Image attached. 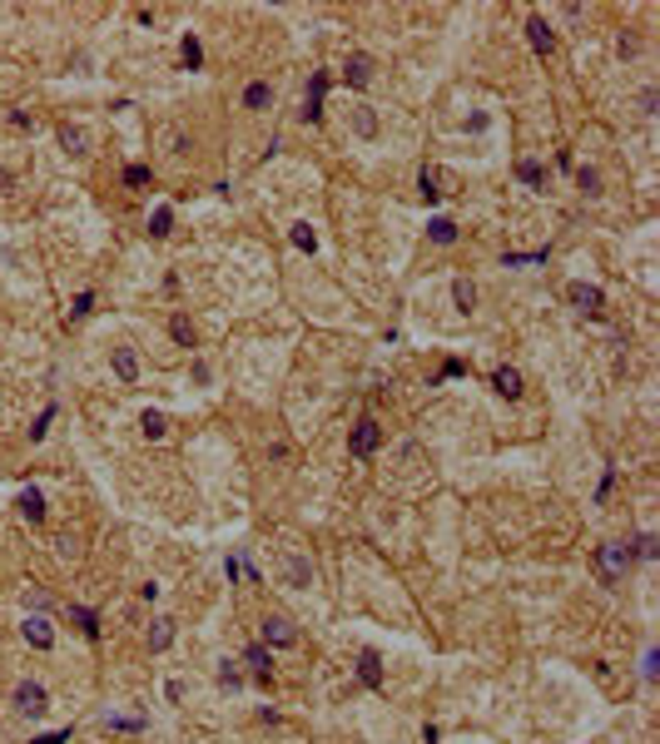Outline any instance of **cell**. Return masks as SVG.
I'll use <instances>...</instances> for the list:
<instances>
[{"instance_id": "cell-31", "label": "cell", "mask_w": 660, "mask_h": 744, "mask_svg": "<svg viewBox=\"0 0 660 744\" xmlns=\"http://www.w3.org/2000/svg\"><path fill=\"white\" fill-rule=\"evenodd\" d=\"M125 184H149V169H144V164H129V169H125Z\"/></svg>"}, {"instance_id": "cell-29", "label": "cell", "mask_w": 660, "mask_h": 744, "mask_svg": "<svg viewBox=\"0 0 660 744\" xmlns=\"http://www.w3.org/2000/svg\"><path fill=\"white\" fill-rule=\"evenodd\" d=\"M169 332H174V342L194 348V328H189V318H174V323H169Z\"/></svg>"}, {"instance_id": "cell-21", "label": "cell", "mask_w": 660, "mask_h": 744, "mask_svg": "<svg viewBox=\"0 0 660 744\" xmlns=\"http://www.w3.org/2000/svg\"><path fill=\"white\" fill-rule=\"evenodd\" d=\"M244 104H248V109H268V104H273V90H268V85H248V90H244Z\"/></svg>"}, {"instance_id": "cell-4", "label": "cell", "mask_w": 660, "mask_h": 744, "mask_svg": "<svg viewBox=\"0 0 660 744\" xmlns=\"http://www.w3.org/2000/svg\"><path fill=\"white\" fill-rule=\"evenodd\" d=\"M526 40H531V50H536V55H552V45H556L552 25H546L541 15H531V20H526Z\"/></svg>"}, {"instance_id": "cell-6", "label": "cell", "mask_w": 660, "mask_h": 744, "mask_svg": "<svg viewBox=\"0 0 660 744\" xmlns=\"http://www.w3.org/2000/svg\"><path fill=\"white\" fill-rule=\"evenodd\" d=\"M566 298H571L581 313H601V303H606V298H601V288H591V283H571Z\"/></svg>"}, {"instance_id": "cell-30", "label": "cell", "mask_w": 660, "mask_h": 744, "mask_svg": "<svg viewBox=\"0 0 660 744\" xmlns=\"http://www.w3.org/2000/svg\"><path fill=\"white\" fill-rule=\"evenodd\" d=\"M576 184H581L586 194H601V174H596V169H576Z\"/></svg>"}, {"instance_id": "cell-3", "label": "cell", "mask_w": 660, "mask_h": 744, "mask_svg": "<svg viewBox=\"0 0 660 744\" xmlns=\"http://www.w3.org/2000/svg\"><path fill=\"white\" fill-rule=\"evenodd\" d=\"M377 442H382V427H377L372 417H363V422L353 427V437H348L353 456H367V451H377Z\"/></svg>"}, {"instance_id": "cell-18", "label": "cell", "mask_w": 660, "mask_h": 744, "mask_svg": "<svg viewBox=\"0 0 660 744\" xmlns=\"http://www.w3.org/2000/svg\"><path fill=\"white\" fill-rule=\"evenodd\" d=\"M60 144H65L70 154H85V144H90V134H85L80 125H60Z\"/></svg>"}, {"instance_id": "cell-32", "label": "cell", "mask_w": 660, "mask_h": 744, "mask_svg": "<svg viewBox=\"0 0 660 744\" xmlns=\"http://www.w3.org/2000/svg\"><path fill=\"white\" fill-rule=\"evenodd\" d=\"M30 744H70V729H55V734H40V739H30Z\"/></svg>"}, {"instance_id": "cell-1", "label": "cell", "mask_w": 660, "mask_h": 744, "mask_svg": "<svg viewBox=\"0 0 660 744\" xmlns=\"http://www.w3.org/2000/svg\"><path fill=\"white\" fill-rule=\"evenodd\" d=\"M45 705H50L45 685H35V680H20V685H15V710H20V715H45Z\"/></svg>"}, {"instance_id": "cell-8", "label": "cell", "mask_w": 660, "mask_h": 744, "mask_svg": "<svg viewBox=\"0 0 660 744\" xmlns=\"http://www.w3.org/2000/svg\"><path fill=\"white\" fill-rule=\"evenodd\" d=\"M263 640H268V645H293L298 636H293V625H288L283 615H268V620H263Z\"/></svg>"}, {"instance_id": "cell-22", "label": "cell", "mask_w": 660, "mask_h": 744, "mask_svg": "<svg viewBox=\"0 0 660 744\" xmlns=\"http://www.w3.org/2000/svg\"><path fill=\"white\" fill-rule=\"evenodd\" d=\"M244 660H248V665L258 670V680L268 685V665H273V660H268V650H263V645H248V650H244Z\"/></svg>"}, {"instance_id": "cell-15", "label": "cell", "mask_w": 660, "mask_h": 744, "mask_svg": "<svg viewBox=\"0 0 660 744\" xmlns=\"http://www.w3.org/2000/svg\"><path fill=\"white\" fill-rule=\"evenodd\" d=\"M20 517L25 521H45V496L30 486V491H20Z\"/></svg>"}, {"instance_id": "cell-9", "label": "cell", "mask_w": 660, "mask_h": 744, "mask_svg": "<svg viewBox=\"0 0 660 744\" xmlns=\"http://www.w3.org/2000/svg\"><path fill=\"white\" fill-rule=\"evenodd\" d=\"M358 675H363V685H367V690H382V655H377V650H363Z\"/></svg>"}, {"instance_id": "cell-10", "label": "cell", "mask_w": 660, "mask_h": 744, "mask_svg": "<svg viewBox=\"0 0 660 744\" xmlns=\"http://www.w3.org/2000/svg\"><path fill=\"white\" fill-rule=\"evenodd\" d=\"M109 363H115V377H120V382H134V377H139V358H134L129 348H115V353H109Z\"/></svg>"}, {"instance_id": "cell-25", "label": "cell", "mask_w": 660, "mask_h": 744, "mask_svg": "<svg viewBox=\"0 0 660 744\" xmlns=\"http://www.w3.org/2000/svg\"><path fill=\"white\" fill-rule=\"evenodd\" d=\"M169 640H174V620H159V625H154V636H149V650H164Z\"/></svg>"}, {"instance_id": "cell-28", "label": "cell", "mask_w": 660, "mask_h": 744, "mask_svg": "<svg viewBox=\"0 0 660 744\" xmlns=\"http://www.w3.org/2000/svg\"><path fill=\"white\" fill-rule=\"evenodd\" d=\"M517 174H521V184H531V189H536V184H541V164H536V159H521V164H517Z\"/></svg>"}, {"instance_id": "cell-26", "label": "cell", "mask_w": 660, "mask_h": 744, "mask_svg": "<svg viewBox=\"0 0 660 744\" xmlns=\"http://www.w3.org/2000/svg\"><path fill=\"white\" fill-rule=\"evenodd\" d=\"M139 427H144V437H149V442H159V437H164V412H144V417H139Z\"/></svg>"}, {"instance_id": "cell-20", "label": "cell", "mask_w": 660, "mask_h": 744, "mask_svg": "<svg viewBox=\"0 0 660 744\" xmlns=\"http://www.w3.org/2000/svg\"><path fill=\"white\" fill-rule=\"evenodd\" d=\"M288 239H293V248H303V253H313V248H318V234H313L308 223H293V228H288Z\"/></svg>"}, {"instance_id": "cell-7", "label": "cell", "mask_w": 660, "mask_h": 744, "mask_svg": "<svg viewBox=\"0 0 660 744\" xmlns=\"http://www.w3.org/2000/svg\"><path fill=\"white\" fill-rule=\"evenodd\" d=\"M442 184H447V174H442V169H422V174H417V194H422L427 204H437V199L447 194Z\"/></svg>"}, {"instance_id": "cell-14", "label": "cell", "mask_w": 660, "mask_h": 744, "mask_svg": "<svg viewBox=\"0 0 660 744\" xmlns=\"http://www.w3.org/2000/svg\"><path fill=\"white\" fill-rule=\"evenodd\" d=\"M452 303H457L462 313L477 308V283H472V278H457V283H452Z\"/></svg>"}, {"instance_id": "cell-24", "label": "cell", "mask_w": 660, "mask_h": 744, "mask_svg": "<svg viewBox=\"0 0 660 744\" xmlns=\"http://www.w3.org/2000/svg\"><path fill=\"white\" fill-rule=\"evenodd\" d=\"M70 615L80 620V631H85V636H99V615H94V610H85V605H70Z\"/></svg>"}, {"instance_id": "cell-17", "label": "cell", "mask_w": 660, "mask_h": 744, "mask_svg": "<svg viewBox=\"0 0 660 744\" xmlns=\"http://www.w3.org/2000/svg\"><path fill=\"white\" fill-rule=\"evenodd\" d=\"M372 80V60L367 55H348V85H367Z\"/></svg>"}, {"instance_id": "cell-16", "label": "cell", "mask_w": 660, "mask_h": 744, "mask_svg": "<svg viewBox=\"0 0 660 744\" xmlns=\"http://www.w3.org/2000/svg\"><path fill=\"white\" fill-rule=\"evenodd\" d=\"M353 129H358L363 139H372V134H377V114H372L367 104H353Z\"/></svg>"}, {"instance_id": "cell-11", "label": "cell", "mask_w": 660, "mask_h": 744, "mask_svg": "<svg viewBox=\"0 0 660 744\" xmlns=\"http://www.w3.org/2000/svg\"><path fill=\"white\" fill-rule=\"evenodd\" d=\"M283 581H288V586H308V581H313V566H308L303 556H283Z\"/></svg>"}, {"instance_id": "cell-23", "label": "cell", "mask_w": 660, "mask_h": 744, "mask_svg": "<svg viewBox=\"0 0 660 744\" xmlns=\"http://www.w3.org/2000/svg\"><path fill=\"white\" fill-rule=\"evenodd\" d=\"M169 223H174V209L164 204V209H154V218H149V234H154V239H164V234H169Z\"/></svg>"}, {"instance_id": "cell-5", "label": "cell", "mask_w": 660, "mask_h": 744, "mask_svg": "<svg viewBox=\"0 0 660 744\" xmlns=\"http://www.w3.org/2000/svg\"><path fill=\"white\" fill-rule=\"evenodd\" d=\"M20 631H25V640H30L35 650H50V645H55V636H50V620H45V615H25V625H20Z\"/></svg>"}, {"instance_id": "cell-19", "label": "cell", "mask_w": 660, "mask_h": 744, "mask_svg": "<svg viewBox=\"0 0 660 744\" xmlns=\"http://www.w3.org/2000/svg\"><path fill=\"white\" fill-rule=\"evenodd\" d=\"M427 234H432V244H457V223L452 218H432Z\"/></svg>"}, {"instance_id": "cell-12", "label": "cell", "mask_w": 660, "mask_h": 744, "mask_svg": "<svg viewBox=\"0 0 660 744\" xmlns=\"http://www.w3.org/2000/svg\"><path fill=\"white\" fill-rule=\"evenodd\" d=\"M491 387H497L502 397H517L521 392V372L517 367H497V372H491Z\"/></svg>"}, {"instance_id": "cell-33", "label": "cell", "mask_w": 660, "mask_h": 744, "mask_svg": "<svg viewBox=\"0 0 660 744\" xmlns=\"http://www.w3.org/2000/svg\"><path fill=\"white\" fill-rule=\"evenodd\" d=\"M90 308H94V298H90V293H80V298H75V318H85Z\"/></svg>"}, {"instance_id": "cell-13", "label": "cell", "mask_w": 660, "mask_h": 744, "mask_svg": "<svg viewBox=\"0 0 660 744\" xmlns=\"http://www.w3.org/2000/svg\"><path fill=\"white\" fill-rule=\"evenodd\" d=\"M179 60H184V70H199V65H204V45H199V35H184V40H179Z\"/></svg>"}, {"instance_id": "cell-27", "label": "cell", "mask_w": 660, "mask_h": 744, "mask_svg": "<svg viewBox=\"0 0 660 744\" xmlns=\"http://www.w3.org/2000/svg\"><path fill=\"white\" fill-rule=\"evenodd\" d=\"M218 685H224V690H239V685H244V675H239V665H218Z\"/></svg>"}, {"instance_id": "cell-2", "label": "cell", "mask_w": 660, "mask_h": 744, "mask_svg": "<svg viewBox=\"0 0 660 744\" xmlns=\"http://www.w3.org/2000/svg\"><path fill=\"white\" fill-rule=\"evenodd\" d=\"M596 566H601V576H606V581H616L621 570L631 566V546H601V551H596Z\"/></svg>"}]
</instances>
